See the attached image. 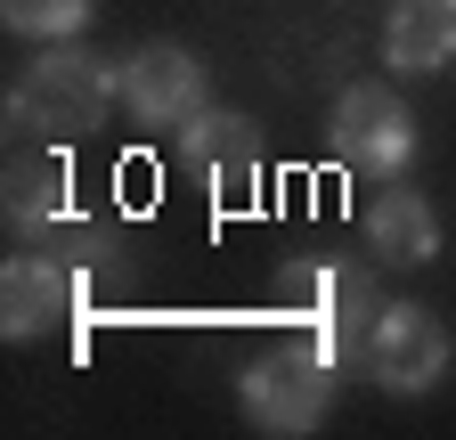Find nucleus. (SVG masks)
<instances>
[{
  "label": "nucleus",
  "instance_id": "f257e3e1",
  "mask_svg": "<svg viewBox=\"0 0 456 440\" xmlns=\"http://www.w3.org/2000/svg\"><path fill=\"white\" fill-rule=\"evenodd\" d=\"M114 98H123V66H106L98 49H82V41H49L41 58L9 82V131L66 147V139H82V131L106 123Z\"/></svg>",
  "mask_w": 456,
  "mask_h": 440
},
{
  "label": "nucleus",
  "instance_id": "f03ea898",
  "mask_svg": "<svg viewBox=\"0 0 456 440\" xmlns=\"http://www.w3.org/2000/svg\"><path fill=\"white\" fill-rule=\"evenodd\" d=\"M334 359L318 351V335H277L245 375H237V400H245V424L269 432V440H302L326 424V400H334Z\"/></svg>",
  "mask_w": 456,
  "mask_h": 440
},
{
  "label": "nucleus",
  "instance_id": "7ed1b4c3",
  "mask_svg": "<svg viewBox=\"0 0 456 440\" xmlns=\"http://www.w3.org/2000/svg\"><path fill=\"white\" fill-rule=\"evenodd\" d=\"M285 310L318 335V351L334 367H359L383 294H375V269L367 261H294V269H285Z\"/></svg>",
  "mask_w": 456,
  "mask_h": 440
},
{
  "label": "nucleus",
  "instance_id": "20e7f679",
  "mask_svg": "<svg viewBox=\"0 0 456 440\" xmlns=\"http://www.w3.org/2000/svg\"><path fill=\"white\" fill-rule=\"evenodd\" d=\"M326 147L334 163H351V172H408L416 163V115H408V98L383 90V82H351L334 98V115H326Z\"/></svg>",
  "mask_w": 456,
  "mask_h": 440
},
{
  "label": "nucleus",
  "instance_id": "39448f33",
  "mask_svg": "<svg viewBox=\"0 0 456 440\" xmlns=\"http://www.w3.org/2000/svg\"><path fill=\"white\" fill-rule=\"evenodd\" d=\"M204 58L188 41H139L131 58H123V106H131V123L139 131H188L204 115Z\"/></svg>",
  "mask_w": 456,
  "mask_h": 440
},
{
  "label": "nucleus",
  "instance_id": "423d86ee",
  "mask_svg": "<svg viewBox=\"0 0 456 440\" xmlns=\"http://www.w3.org/2000/svg\"><path fill=\"white\" fill-rule=\"evenodd\" d=\"M391 400H424L432 383L448 375V326L424 310V302H383L375 310V335H367V359H359Z\"/></svg>",
  "mask_w": 456,
  "mask_h": 440
},
{
  "label": "nucleus",
  "instance_id": "0eeeda50",
  "mask_svg": "<svg viewBox=\"0 0 456 440\" xmlns=\"http://www.w3.org/2000/svg\"><path fill=\"white\" fill-rule=\"evenodd\" d=\"M82 269L66 253H17L0 269V326H9V343H41L57 335L74 310H82Z\"/></svg>",
  "mask_w": 456,
  "mask_h": 440
},
{
  "label": "nucleus",
  "instance_id": "6e6552de",
  "mask_svg": "<svg viewBox=\"0 0 456 440\" xmlns=\"http://www.w3.org/2000/svg\"><path fill=\"white\" fill-rule=\"evenodd\" d=\"M180 163H188V180H196L212 204H245L253 180H261V131H253V115L204 106V115L180 131Z\"/></svg>",
  "mask_w": 456,
  "mask_h": 440
},
{
  "label": "nucleus",
  "instance_id": "1a4fd4ad",
  "mask_svg": "<svg viewBox=\"0 0 456 440\" xmlns=\"http://www.w3.org/2000/svg\"><path fill=\"white\" fill-rule=\"evenodd\" d=\"M0 204H9V229L25 237H57L74 220V172H66V155H49V139L33 155H9V180H0Z\"/></svg>",
  "mask_w": 456,
  "mask_h": 440
},
{
  "label": "nucleus",
  "instance_id": "9d476101",
  "mask_svg": "<svg viewBox=\"0 0 456 440\" xmlns=\"http://www.w3.org/2000/svg\"><path fill=\"white\" fill-rule=\"evenodd\" d=\"M383 66L391 74H448L456 66V0H391Z\"/></svg>",
  "mask_w": 456,
  "mask_h": 440
},
{
  "label": "nucleus",
  "instance_id": "9b49d317",
  "mask_svg": "<svg viewBox=\"0 0 456 440\" xmlns=\"http://www.w3.org/2000/svg\"><path fill=\"white\" fill-rule=\"evenodd\" d=\"M367 245H375V261H391V269H424V261H440V212L416 196V188H383V196H367Z\"/></svg>",
  "mask_w": 456,
  "mask_h": 440
},
{
  "label": "nucleus",
  "instance_id": "f8f14e48",
  "mask_svg": "<svg viewBox=\"0 0 456 440\" xmlns=\"http://www.w3.org/2000/svg\"><path fill=\"white\" fill-rule=\"evenodd\" d=\"M0 17L25 41H74L90 25V0H0Z\"/></svg>",
  "mask_w": 456,
  "mask_h": 440
}]
</instances>
